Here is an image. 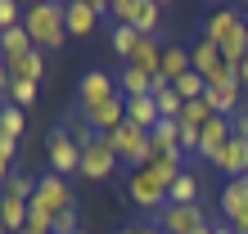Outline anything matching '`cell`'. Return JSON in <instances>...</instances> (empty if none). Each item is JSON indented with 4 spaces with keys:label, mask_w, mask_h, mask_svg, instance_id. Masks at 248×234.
Wrapping results in <instances>:
<instances>
[{
    "label": "cell",
    "mask_w": 248,
    "mask_h": 234,
    "mask_svg": "<svg viewBox=\"0 0 248 234\" xmlns=\"http://www.w3.org/2000/svg\"><path fill=\"white\" fill-rule=\"evenodd\" d=\"M203 36L226 54L230 68H239L244 58H248V23H244V9H212L208 23H203Z\"/></svg>",
    "instance_id": "1"
},
{
    "label": "cell",
    "mask_w": 248,
    "mask_h": 234,
    "mask_svg": "<svg viewBox=\"0 0 248 234\" xmlns=\"http://www.w3.org/2000/svg\"><path fill=\"white\" fill-rule=\"evenodd\" d=\"M23 27L32 36V45L46 54V50H59L68 41V5H54V0H36V5L23 9Z\"/></svg>",
    "instance_id": "2"
},
{
    "label": "cell",
    "mask_w": 248,
    "mask_h": 234,
    "mask_svg": "<svg viewBox=\"0 0 248 234\" xmlns=\"http://www.w3.org/2000/svg\"><path fill=\"white\" fill-rule=\"evenodd\" d=\"M108 144H113V153L122 158V162L131 167V171H140V167H149L154 162V144H149V131H140V126H131V122H122L113 135H104Z\"/></svg>",
    "instance_id": "3"
},
{
    "label": "cell",
    "mask_w": 248,
    "mask_h": 234,
    "mask_svg": "<svg viewBox=\"0 0 248 234\" xmlns=\"http://www.w3.org/2000/svg\"><path fill=\"white\" fill-rule=\"evenodd\" d=\"M108 18L118 27H136L140 36H154L158 23H163V9H158V0H113Z\"/></svg>",
    "instance_id": "4"
},
{
    "label": "cell",
    "mask_w": 248,
    "mask_h": 234,
    "mask_svg": "<svg viewBox=\"0 0 248 234\" xmlns=\"http://www.w3.org/2000/svg\"><path fill=\"white\" fill-rule=\"evenodd\" d=\"M189 63H194V72L208 86H230V81H235V68L226 63V54L217 50L208 36H194V45H189Z\"/></svg>",
    "instance_id": "5"
},
{
    "label": "cell",
    "mask_w": 248,
    "mask_h": 234,
    "mask_svg": "<svg viewBox=\"0 0 248 234\" xmlns=\"http://www.w3.org/2000/svg\"><path fill=\"white\" fill-rule=\"evenodd\" d=\"M144 225H154V230H163V234H194V230H203V225H212L208 221V212L199 207H176V203H167L163 212H154Z\"/></svg>",
    "instance_id": "6"
},
{
    "label": "cell",
    "mask_w": 248,
    "mask_h": 234,
    "mask_svg": "<svg viewBox=\"0 0 248 234\" xmlns=\"http://www.w3.org/2000/svg\"><path fill=\"white\" fill-rule=\"evenodd\" d=\"M126 198L136 203L140 212H149V216L167 207V189H163V185L154 180V171H149V167H140V171H131V180H126Z\"/></svg>",
    "instance_id": "7"
},
{
    "label": "cell",
    "mask_w": 248,
    "mask_h": 234,
    "mask_svg": "<svg viewBox=\"0 0 248 234\" xmlns=\"http://www.w3.org/2000/svg\"><path fill=\"white\" fill-rule=\"evenodd\" d=\"M50 171L54 176H81V149L72 144V135H68V126H59V131H50Z\"/></svg>",
    "instance_id": "8"
},
{
    "label": "cell",
    "mask_w": 248,
    "mask_h": 234,
    "mask_svg": "<svg viewBox=\"0 0 248 234\" xmlns=\"http://www.w3.org/2000/svg\"><path fill=\"white\" fill-rule=\"evenodd\" d=\"M36 207H46L50 216H59V212H68V207H77V203H72V185L63 180V176H54V171H46L36 180Z\"/></svg>",
    "instance_id": "9"
},
{
    "label": "cell",
    "mask_w": 248,
    "mask_h": 234,
    "mask_svg": "<svg viewBox=\"0 0 248 234\" xmlns=\"http://www.w3.org/2000/svg\"><path fill=\"white\" fill-rule=\"evenodd\" d=\"M122 90H118V81L108 77L104 68H91L81 77V86H77V99H81V108H95V104H108V99H118Z\"/></svg>",
    "instance_id": "10"
},
{
    "label": "cell",
    "mask_w": 248,
    "mask_h": 234,
    "mask_svg": "<svg viewBox=\"0 0 248 234\" xmlns=\"http://www.w3.org/2000/svg\"><path fill=\"white\" fill-rule=\"evenodd\" d=\"M118 162H122V158L113 153V144H108L104 135H99L91 149L81 153V176H86V180H108V176L118 171Z\"/></svg>",
    "instance_id": "11"
},
{
    "label": "cell",
    "mask_w": 248,
    "mask_h": 234,
    "mask_svg": "<svg viewBox=\"0 0 248 234\" xmlns=\"http://www.w3.org/2000/svg\"><path fill=\"white\" fill-rule=\"evenodd\" d=\"M81 117H86V126L95 131V135H113L122 122H126V99L118 95V99H108V104H95V108H81Z\"/></svg>",
    "instance_id": "12"
},
{
    "label": "cell",
    "mask_w": 248,
    "mask_h": 234,
    "mask_svg": "<svg viewBox=\"0 0 248 234\" xmlns=\"http://www.w3.org/2000/svg\"><path fill=\"white\" fill-rule=\"evenodd\" d=\"M99 14H108L104 0H72L68 5V36H91Z\"/></svg>",
    "instance_id": "13"
},
{
    "label": "cell",
    "mask_w": 248,
    "mask_h": 234,
    "mask_svg": "<svg viewBox=\"0 0 248 234\" xmlns=\"http://www.w3.org/2000/svg\"><path fill=\"white\" fill-rule=\"evenodd\" d=\"M149 144H154V158H185L181 153V122L163 117V122L149 131Z\"/></svg>",
    "instance_id": "14"
},
{
    "label": "cell",
    "mask_w": 248,
    "mask_h": 234,
    "mask_svg": "<svg viewBox=\"0 0 248 234\" xmlns=\"http://www.w3.org/2000/svg\"><path fill=\"white\" fill-rule=\"evenodd\" d=\"M217 171H221L226 180H239V176H248V140L230 135V144L221 149V158H217Z\"/></svg>",
    "instance_id": "15"
},
{
    "label": "cell",
    "mask_w": 248,
    "mask_h": 234,
    "mask_svg": "<svg viewBox=\"0 0 248 234\" xmlns=\"http://www.w3.org/2000/svg\"><path fill=\"white\" fill-rule=\"evenodd\" d=\"M36 45H32V36H27V27L18 23V27H9V32H0V58H5V68L9 63H18L23 54H32Z\"/></svg>",
    "instance_id": "16"
},
{
    "label": "cell",
    "mask_w": 248,
    "mask_h": 234,
    "mask_svg": "<svg viewBox=\"0 0 248 234\" xmlns=\"http://www.w3.org/2000/svg\"><path fill=\"white\" fill-rule=\"evenodd\" d=\"M189 68H194L189 63V45H163V68H158V77H167L171 86H176Z\"/></svg>",
    "instance_id": "17"
},
{
    "label": "cell",
    "mask_w": 248,
    "mask_h": 234,
    "mask_svg": "<svg viewBox=\"0 0 248 234\" xmlns=\"http://www.w3.org/2000/svg\"><path fill=\"white\" fill-rule=\"evenodd\" d=\"M126 122H131V126H140V131H154L158 122H163V113H158L154 95H144V99H126Z\"/></svg>",
    "instance_id": "18"
},
{
    "label": "cell",
    "mask_w": 248,
    "mask_h": 234,
    "mask_svg": "<svg viewBox=\"0 0 248 234\" xmlns=\"http://www.w3.org/2000/svg\"><path fill=\"white\" fill-rule=\"evenodd\" d=\"M126 63H131V68H140V72H149V77H158V68H163V45H158V36H144Z\"/></svg>",
    "instance_id": "19"
},
{
    "label": "cell",
    "mask_w": 248,
    "mask_h": 234,
    "mask_svg": "<svg viewBox=\"0 0 248 234\" xmlns=\"http://www.w3.org/2000/svg\"><path fill=\"white\" fill-rule=\"evenodd\" d=\"M122 99H144V95H154V77L149 72H140V68H131V63H122Z\"/></svg>",
    "instance_id": "20"
},
{
    "label": "cell",
    "mask_w": 248,
    "mask_h": 234,
    "mask_svg": "<svg viewBox=\"0 0 248 234\" xmlns=\"http://www.w3.org/2000/svg\"><path fill=\"white\" fill-rule=\"evenodd\" d=\"M0 225H5V234H23L27 230V203L23 198H0Z\"/></svg>",
    "instance_id": "21"
},
{
    "label": "cell",
    "mask_w": 248,
    "mask_h": 234,
    "mask_svg": "<svg viewBox=\"0 0 248 234\" xmlns=\"http://www.w3.org/2000/svg\"><path fill=\"white\" fill-rule=\"evenodd\" d=\"M41 72H46V54L32 50V54H23L18 63H9V81H41Z\"/></svg>",
    "instance_id": "22"
},
{
    "label": "cell",
    "mask_w": 248,
    "mask_h": 234,
    "mask_svg": "<svg viewBox=\"0 0 248 234\" xmlns=\"http://www.w3.org/2000/svg\"><path fill=\"white\" fill-rule=\"evenodd\" d=\"M248 207V176H239V180H226L221 189V216H235Z\"/></svg>",
    "instance_id": "23"
},
{
    "label": "cell",
    "mask_w": 248,
    "mask_h": 234,
    "mask_svg": "<svg viewBox=\"0 0 248 234\" xmlns=\"http://www.w3.org/2000/svg\"><path fill=\"white\" fill-rule=\"evenodd\" d=\"M140 32H136V27H113V36H108V45H113V54H118L122 58V63H126V58L131 54H136V45H140Z\"/></svg>",
    "instance_id": "24"
},
{
    "label": "cell",
    "mask_w": 248,
    "mask_h": 234,
    "mask_svg": "<svg viewBox=\"0 0 248 234\" xmlns=\"http://www.w3.org/2000/svg\"><path fill=\"white\" fill-rule=\"evenodd\" d=\"M167 203H176V207H194V203H199V180H194V176L185 171L181 180L167 189Z\"/></svg>",
    "instance_id": "25"
},
{
    "label": "cell",
    "mask_w": 248,
    "mask_h": 234,
    "mask_svg": "<svg viewBox=\"0 0 248 234\" xmlns=\"http://www.w3.org/2000/svg\"><path fill=\"white\" fill-rule=\"evenodd\" d=\"M149 171H154V180L163 185V189H171V185H176L181 176H185L181 158H154V162H149Z\"/></svg>",
    "instance_id": "26"
},
{
    "label": "cell",
    "mask_w": 248,
    "mask_h": 234,
    "mask_svg": "<svg viewBox=\"0 0 248 234\" xmlns=\"http://www.w3.org/2000/svg\"><path fill=\"white\" fill-rule=\"evenodd\" d=\"M0 135H5V140L23 135V108L18 104H0Z\"/></svg>",
    "instance_id": "27"
},
{
    "label": "cell",
    "mask_w": 248,
    "mask_h": 234,
    "mask_svg": "<svg viewBox=\"0 0 248 234\" xmlns=\"http://www.w3.org/2000/svg\"><path fill=\"white\" fill-rule=\"evenodd\" d=\"M5 194H9V198L32 203V198H36V180H32V176H23V171H14L9 180H5Z\"/></svg>",
    "instance_id": "28"
},
{
    "label": "cell",
    "mask_w": 248,
    "mask_h": 234,
    "mask_svg": "<svg viewBox=\"0 0 248 234\" xmlns=\"http://www.w3.org/2000/svg\"><path fill=\"white\" fill-rule=\"evenodd\" d=\"M154 104H158V113H163V117H171V122H176L181 108H185V99L176 95V86H167V90H154Z\"/></svg>",
    "instance_id": "29"
},
{
    "label": "cell",
    "mask_w": 248,
    "mask_h": 234,
    "mask_svg": "<svg viewBox=\"0 0 248 234\" xmlns=\"http://www.w3.org/2000/svg\"><path fill=\"white\" fill-rule=\"evenodd\" d=\"M68 135H72V144H77V149H81V153H86V149H91V144L99 140V135H95V131H91V126H86V117H77V122H68Z\"/></svg>",
    "instance_id": "30"
},
{
    "label": "cell",
    "mask_w": 248,
    "mask_h": 234,
    "mask_svg": "<svg viewBox=\"0 0 248 234\" xmlns=\"http://www.w3.org/2000/svg\"><path fill=\"white\" fill-rule=\"evenodd\" d=\"M77 230H81V221H77V207L59 212V216H54V225H50V234H77Z\"/></svg>",
    "instance_id": "31"
},
{
    "label": "cell",
    "mask_w": 248,
    "mask_h": 234,
    "mask_svg": "<svg viewBox=\"0 0 248 234\" xmlns=\"http://www.w3.org/2000/svg\"><path fill=\"white\" fill-rule=\"evenodd\" d=\"M23 23V9L14 5V0H0V32H9V27Z\"/></svg>",
    "instance_id": "32"
},
{
    "label": "cell",
    "mask_w": 248,
    "mask_h": 234,
    "mask_svg": "<svg viewBox=\"0 0 248 234\" xmlns=\"http://www.w3.org/2000/svg\"><path fill=\"white\" fill-rule=\"evenodd\" d=\"M36 99V86L32 81H14V90H9V104H18V108H27Z\"/></svg>",
    "instance_id": "33"
},
{
    "label": "cell",
    "mask_w": 248,
    "mask_h": 234,
    "mask_svg": "<svg viewBox=\"0 0 248 234\" xmlns=\"http://www.w3.org/2000/svg\"><path fill=\"white\" fill-rule=\"evenodd\" d=\"M230 131H235L239 140H248V108H239L235 117H230Z\"/></svg>",
    "instance_id": "34"
},
{
    "label": "cell",
    "mask_w": 248,
    "mask_h": 234,
    "mask_svg": "<svg viewBox=\"0 0 248 234\" xmlns=\"http://www.w3.org/2000/svg\"><path fill=\"white\" fill-rule=\"evenodd\" d=\"M235 81H239V90H248V58H244L239 68H235Z\"/></svg>",
    "instance_id": "35"
},
{
    "label": "cell",
    "mask_w": 248,
    "mask_h": 234,
    "mask_svg": "<svg viewBox=\"0 0 248 234\" xmlns=\"http://www.w3.org/2000/svg\"><path fill=\"white\" fill-rule=\"evenodd\" d=\"M212 234H235V230H230V225L221 221V225H212Z\"/></svg>",
    "instance_id": "36"
},
{
    "label": "cell",
    "mask_w": 248,
    "mask_h": 234,
    "mask_svg": "<svg viewBox=\"0 0 248 234\" xmlns=\"http://www.w3.org/2000/svg\"><path fill=\"white\" fill-rule=\"evenodd\" d=\"M23 234H46V230H32V225H27V230H23Z\"/></svg>",
    "instance_id": "37"
},
{
    "label": "cell",
    "mask_w": 248,
    "mask_h": 234,
    "mask_svg": "<svg viewBox=\"0 0 248 234\" xmlns=\"http://www.w3.org/2000/svg\"><path fill=\"white\" fill-rule=\"evenodd\" d=\"M194 234H212V225H203V230H194Z\"/></svg>",
    "instance_id": "38"
},
{
    "label": "cell",
    "mask_w": 248,
    "mask_h": 234,
    "mask_svg": "<svg viewBox=\"0 0 248 234\" xmlns=\"http://www.w3.org/2000/svg\"><path fill=\"white\" fill-rule=\"evenodd\" d=\"M118 234H131V225H126V230H118Z\"/></svg>",
    "instance_id": "39"
},
{
    "label": "cell",
    "mask_w": 248,
    "mask_h": 234,
    "mask_svg": "<svg viewBox=\"0 0 248 234\" xmlns=\"http://www.w3.org/2000/svg\"><path fill=\"white\" fill-rule=\"evenodd\" d=\"M244 23H248V9H244Z\"/></svg>",
    "instance_id": "40"
},
{
    "label": "cell",
    "mask_w": 248,
    "mask_h": 234,
    "mask_svg": "<svg viewBox=\"0 0 248 234\" xmlns=\"http://www.w3.org/2000/svg\"><path fill=\"white\" fill-rule=\"evenodd\" d=\"M0 198H5V189H0Z\"/></svg>",
    "instance_id": "41"
},
{
    "label": "cell",
    "mask_w": 248,
    "mask_h": 234,
    "mask_svg": "<svg viewBox=\"0 0 248 234\" xmlns=\"http://www.w3.org/2000/svg\"><path fill=\"white\" fill-rule=\"evenodd\" d=\"M0 234H5V225H0Z\"/></svg>",
    "instance_id": "42"
},
{
    "label": "cell",
    "mask_w": 248,
    "mask_h": 234,
    "mask_svg": "<svg viewBox=\"0 0 248 234\" xmlns=\"http://www.w3.org/2000/svg\"><path fill=\"white\" fill-rule=\"evenodd\" d=\"M77 234H86V230H77Z\"/></svg>",
    "instance_id": "43"
}]
</instances>
